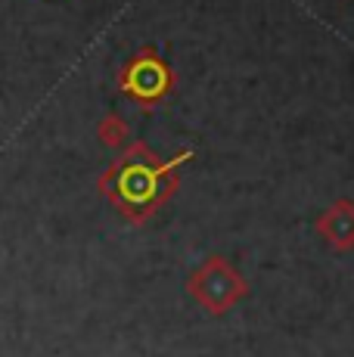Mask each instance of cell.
Returning a JSON list of instances; mask_svg holds the SVG:
<instances>
[{
    "label": "cell",
    "instance_id": "cell-4",
    "mask_svg": "<svg viewBox=\"0 0 354 357\" xmlns=\"http://www.w3.org/2000/svg\"><path fill=\"white\" fill-rule=\"evenodd\" d=\"M320 236L330 239L332 249H348L354 245V205L351 202H336L317 224Z\"/></svg>",
    "mask_w": 354,
    "mask_h": 357
},
{
    "label": "cell",
    "instance_id": "cell-1",
    "mask_svg": "<svg viewBox=\"0 0 354 357\" xmlns=\"http://www.w3.org/2000/svg\"><path fill=\"white\" fill-rule=\"evenodd\" d=\"M187 159L190 153L171 162H159V155L149 153L143 143H134L100 177V190L125 218H131L134 224H143L159 205L171 199V193L177 190V168Z\"/></svg>",
    "mask_w": 354,
    "mask_h": 357
},
{
    "label": "cell",
    "instance_id": "cell-3",
    "mask_svg": "<svg viewBox=\"0 0 354 357\" xmlns=\"http://www.w3.org/2000/svg\"><path fill=\"white\" fill-rule=\"evenodd\" d=\"M121 87L137 102H143V106H153V102H159L168 93L171 75H168V66L162 63L159 56L140 53V56L125 68V75H121Z\"/></svg>",
    "mask_w": 354,
    "mask_h": 357
},
{
    "label": "cell",
    "instance_id": "cell-2",
    "mask_svg": "<svg viewBox=\"0 0 354 357\" xmlns=\"http://www.w3.org/2000/svg\"><path fill=\"white\" fill-rule=\"evenodd\" d=\"M190 292L208 314H227L246 295V280L224 258H208L190 277Z\"/></svg>",
    "mask_w": 354,
    "mask_h": 357
}]
</instances>
